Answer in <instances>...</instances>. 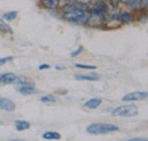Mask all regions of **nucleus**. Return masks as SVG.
<instances>
[{
	"label": "nucleus",
	"instance_id": "f257e3e1",
	"mask_svg": "<svg viewBox=\"0 0 148 141\" xmlns=\"http://www.w3.org/2000/svg\"><path fill=\"white\" fill-rule=\"evenodd\" d=\"M63 18L67 22L87 23L90 19V14L83 8H73V9H67L64 13Z\"/></svg>",
	"mask_w": 148,
	"mask_h": 141
},
{
	"label": "nucleus",
	"instance_id": "f03ea898",
	"mask_svg": "<svg viewBox=\"0 0 148 141\" xmlns=\"http://www.w3.org/2000/svg\"><path fill=\"white\" fill-rule=\"evenodd\" d=\"M88 133L90 134H106L119 131V126L114 124H104V123H92L87 127Z\"/></svg>",
	"mask_w": 148,
	"mask_h": 141
},
{
	"label": "nucleus",
	"instance_id": "7ed1b4c3",
	"mask_svg": "<svg viewBox=\"0 0 148 141\" xmlns=\"http://www.w3.org/2000/svg\"><path fill=\"white\" fill-rule=\"evenodd\" d=\"M137 114H138V108L133 104L120 106L112 112V115L115 117H132L136 116Z\"/></svg>",
	"mask_w": 148,
	"mask_h": 141
},
{
	"label": "nucleus",
	"instance_id": "20e7f679",
	"mask_svg": "<svg viewBox=\"0 0 148 141\" xmlns=\"http://www.w3.org/2000/svg\"><path fill=\"white\" fill-rule=\"evenodd\" d=\"M24 82H25L24 79L15 75L14 73H6V74L0 75V84H2V86H5V84H17V86H19Z\"/></svg>",
	"mask_w": 148,
	"mask_h": 141
},
{
	"label": "nucleus",
	"instance_id": "39448f33",
	"mask_svg": "<svg viewBox=\"0 0 148 141\" xmlns=\"http://www.w3.org/2000/svg\"><path fill=\"white\" fill-rule=\"evenodd\" d=\"M147 98V92L146 91H136V92H131L129 94L124 96L122 98L123 101H141L144 99Z\"/></svg>",
	"mask_w": 148,
	"mask_h": 141
},
{
	"label": "nucleus",
	"instance_id": "423d86ee",
	"mask_svg": "<svg viewBox=\"0 0 148 141\" xmlns=\"http://www.w3.org/2000/svg\"><path fill=\"white\" fill-rule=\"evenodd\" d=\"M107 5L104 1H99L97 3H95L92 8H91V14L93 16H103L104 14L107 13Z\"/></svg>",
	"mask_w": 148,
	"mask_h": 141
},
{
	"label": "nucleus",
	"instance_id": "0eeeda50",
	"mask_svg": "<svg viewBox=\"0 0 148 141\" xmlns=\"http://www.w3.org/2000/svg\"><path fill=\"white\" fill-rule=\"evenodd\" d=\"M15 108H16V106L10 99L0 97V109L6 110V112H13V110H15Z\"/></svg>",
	"mask_w": 148,
	"mask_h": 141
},
{
	"label": "nucleus",
	"instance_id": "6e6552de",
	"mask_svg": "<svg viewBox=\"0 0 148 141\" xmlns=\"http://www.w3.org/2000/svg\"><path fill=\"white\" fill-rule=\"evenodd\" d=\"M21 87H19L17 90H18L19 93H22V94H25V96H27V94H32V93H34L37 90L34 88V84H31V83H29V84H25V82L24 83H22V84H19Z\"/></svg>",
	"mask_w": 148,
	"mask_h": 141
},
{
	"label": "nucleus",
	"instance_id": "1a4fd4ad",
	"mask_svg": "<svg viewBox=\"0 0 148 141\" xmlns=\"http://www.w3.org/2000/svg\"><path fill=\"white\" fill-rule=\"evenodd\" d=\"M100 104H101V99H99V98H91V99H89L84 104V107H87L89 109H95V108L99 107Z\"/></svg>",
	"mask_w": 148,
	"mask_h": 141
},
{
	"label": "nucleus",
	"instance_id": "9d476101",
	"mask_svg": "<svg viewBox=\"0 0 148 141\" xmlns=\"http://www.w3.org/2000/svg\"><path fill=\"white\" fill-rule=\"evenodd\" d=\"M42 138L45 140H58V139H60V134L57 132H54V131H47L42 134Z\"/></svg>",
	"mask_w": 148,
	"mask_h": 141
},
{
	"label": "nucleus",
	"instance_id": "9b49d317",
	"mask_svg": "<svg viewBox=\"0 0 148 141\" xmlns=\"http://www.w3.org/2000/svg\"><path fill=\"white\" fill-rule=\"evenodd\" d=\"M75 79L76 80H80V81H98L99 80V76L98 75H75Z\"/></svg>",
	"mask_w": 148,
	"mask_h": 141
},
{
	"label": "nucleus",
	"instance_id": "f8f14e48",
	"mask_svg": "<svg viewBox=\"0 0 148 141\" xmlns=\"http://www.w3.org/2000/svg\"><path fill=\"white\" fill-rule=\"evenodd\" d=\"M15 127L17 131H24V130H27L30 127V123L26 122V121H15Z\"/></svg>",
	"mask_w": 148,
	"mask_h": 141
},
{
	"label": "nucleus",
	"instance_id": "ddd939ff",
	"mask_svg": "<svg viewBox=\"0 0 148 141\" xmlns=\"http://www.w3.org/2000/svg\"><path fill=\"white\" fill-rule=\"evenodd\" d=\"M119 18H120V21L122 23H125V24H129V23L132 22V15L130 14L129 12H122L121 15L119 16Z\"/></svg>",
	"mask_w": 148,
	"mask_h": 141
},
{
	"label": "nucleus",
	"instance_id": "4468645a",
	"mask_svg": "<svg viewBox=\"0 0 148 141\" xmlns=\"http://www.w3.org/2000/svg\"><path fill=\"white\" fill-rule=\"evenodd\" d=\"M0 32L1 33H5V34H13L12 27L8 24H6L5 22H2L1 19H0Z\"/></svg>",
	"mask_w": 148,
	"mask_h": 141
},
{
	"label": "nucleus",
	"instance_id": "2eb2a0df",
	"mask_svg": "<svg viewBox=\"0 0 148 141\" xmlns=\"http://www.w3.org/2000/svg\"><path fill=\"white\" fill-rule=\"evenodd\" d=\"M40 101L43 103V104H51V103H55L56 98L51 94H48V96H43L40 98Z\"/></svg>",
	"mask_w": 148,
	"mask_h": 141
},
{
	"label": "nucleus",
	"instance_id": "dca6fc26",
	"mask_svg": "<svg viewBox=\"0 0 148 141\" xmlns=\"http://www.w3.org/2000/svg\"><path fill=\"white\" fill-rule=\"evenodd\" d=\"M60 0H43V5L48 8H55L58 6Z\"/></svg>",
	"mask_w": 148,
	"mask_h": 141
},
{
	"label": "nucleus",
	"instance_id": "f3484780",
	"mask_svg": "<svg viewBox=\"0 0 148 141\" xmlns=\"http://www.w3.org/2000/svg\"><path fill=\"white\" fill-rule=\"evenodd\" d=\"M17 17V12H9V13H6L3 15V18L6 21H13Z\"/></svg>",
	"mask_w": 148,
	"mask_h": 141
},
{
	"label": "nucleus",
	"instance_id": "a211bd4d",
	"mask_svg": "<svg viewBox=\"0 0 148 141\" xmlns=\"http://www.w3.org/2000/svg\"><path fill=\"white\" fill-rule=\"evenodd\" d=\"M74 66L77 68H82V70H96L97 68V66L95 65H84V64H75Z\"/></svg>",
	"mask_w": 148,
	"mask_h": 141
},
{
	"label": "nucleus",
	"instance_id": "6ab92c4d",
	"mask_svg": "<svg viewBox=\"0 0 148 141\" xmlns=\"http://www.w3.org/2000/svg\"><path fill=\"white\" fill-rule=\"evenodd\" d=\"M125 3H128L129 6L131 7H133V8H136V7H138L139 6V0H123Z\"/></svg>",
	"mask_w": 148,
	"mask_h": 141
},
{
	"label": "nucleus",
	"instance_id": "aec40b11",
	"mask_svg": "<svg viewBox=\"0 0 148 141\" xmlns=\"http://www.w3.org/2000/svg\"><path fill=\"white\" fill-rule=\"evenodd\" d=\"M12 60H13V56H8V57L0 58V66H1V65H5V64H7V63H9V62H12Z\"/></svg>",
	"mask_w": 148,
	"mask_h": 141
},
{
	"label": "nucleus",
	"instance_id": "412c9836",
	"mask_svg": "<svg viewBox=\"0 0 148 141\" xmlns=\"http://www.w3.org/2000/svg\"><path fill=\"white\" fill-rule=\"evenodd\" d=\"M82 49H83L82 47H79V49H77V50H75V51H73V53H71V56H72V57H76L79 53H82Z\"/></svg>",
	"mask_w": 148,
	"mask_h": 141
},
{
	"label": "nucleus",
	"instance_id": "4be33fe9",
	"mask_svg": "<svg viewBox=\"0 0 148 141\" xmlns=\"http://www.w3.org/2000/svg\"><path fill=\"white\" fill-rule=\"evenodd\" d=\"M49 67H50V66H49L48 64H41V65L39 66V70H48Z\"/></svg>",
	"mask_w": 148,
	"mask_h": 141
},
{
	"label": "nucleus",
	"instance_id": "5701e85b",
	"mask_svg": "<svg viewBox=\"0 0 148 141\" xmlns=\"http://www.w3.org/2000/svg\"><path fill=\"white\" fill-rule=\"evenodd\" d=\"M120 1H121V0H110V2H111L113 6H116V5H117Z\"/></svg>",
	"mask_w": 148,
	"mask_h": 141
},
{
	"label": "nucleus",
	"instance_id": "b1692460",
	"mask_svg": "<svg viewBox=\"0 0 148 141\" xmlns=\"http://www.w3.org/2000/svg\"><path fill=\"white\" fill-rule=\"evenodd\" d=\"M56 70H65V67H63V66H56Z\"/></svg>",
	"mask_w": 148,
	"mask_h": 141
}]
</instances>
